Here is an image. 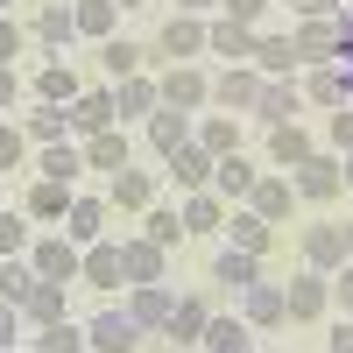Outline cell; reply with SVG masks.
Here are the masks:
<instances>
[{"mask_svg": "<svg viewBox=\"0 0 353 353\" xmlns=\"http://www.w3.org/2000/svg\"><path fill=\"white\" fill-rule=\"evenodd\" d=\"M283 311H290V325H318V318L332 311V276L297 269V276L283 283Z\"/></svg>", "mask_w": 353, "mask_h": 353, "instance_id": "6da1fadb", "label": "cell"}, {"mask_svg": "<svg viewBox=\"0 0 353 353\" xmlns=\"http://www.w3.org/2000/svg\"><path fill=\"white\" fill-rule=\"evenodd\" d=\"M290 191H297V198H311V205H332V198L346 191V176H339V156H332V149H311L297 170H290Z\"/></svg>", "mask_w": 353, "mask_h": 353, "instance_id": "7a4b0ae2", "label": "cell"}, {"mask_svg": "<svg viewBox=\"0 0 353 353\" xmlns=\"http://www.w3.org/2000/svg\"><path fill=\"white\" fill-rule=\"evenodd\" d=\"M156 85H163V106H176V113H205L212 106V71H198V64H170Z\"/></svg>", "mask_w": 353, "mask_h": 353, "instance_id": "3957f363", "label": "cell"}, {"mask_svg": "<svg viewBox=\"0 0 353 353\" xmlns=\"http://www.w3.org/2000/svg\"><path fill=\"white\" fill-rule=\"evenodd\" d=\"M28 261H36V276H43V283H78V261H85V248L71 241V233H43V241L28 248Z\"/></svg>", "mask_w": 353, "mask_h": 353, "instance_id": "277c9868", "label": "cell"}, {"mask_svg": "<svg viewBox=\"0 0 353 353\" xmlns=\"http://www.w3.org/2000/svg\"><path fill=\"white\" fill-rule=\"evenodd\" d=\"M254 99H261V71H254V64H226V71H212V106H226V113H254Z\"/></svg>", "mask_w": 353, "mask_h": 353, "instance_id": "5b68a950", "label": "cell"}, {"mask_svg": "<svg viewBox=\"0 0 353 353\" xmlns=\"http://www.w3.org/2000/svg\"><path fill=\"white\" fill-rule=\"evenodd\" d=\"M156 57H170V64H191V57H205V14H170L163 36H156Z\"/></svg>", "mask_w": 353, "mask_h": 353, "instance_id": "8992f818", "label": "cell"}, {"mask_svg": "<svg viewBox=\"0 0 353 353\" xmlns=\"http://www.w3.org/2000/svg\"><path fill=\"white\" fill-rule=\"evenodd\" d=\"M304 113V85L297 78H261V99H254V121L261 128H283Z\"/></svg>", "mask_w": 353, "mask_h": 353, "instance_id": "52a82bcc", "label": "cell"}, {"mask_svg": "<svg viewBox=\"0 0 353 353\" xmlns=\"http://www.w3.org/2000/svg\"><path fill=\"white\" fill-rule=\"evenodd\" d=\"M71 134L85 141V134H99V128H121V113H113V85H92V92H78L71 106Z\"/></svg>", "mask_w": 353, "mask_h": 353, "instance_id": "ba28073f", "label": "cell"}, {"mask_svg": "<svg viewBox=\"0 0 353 353\" xmlns=\"http://www.w3.org/2000/svg\"><path fill=\"white\" fill-rule=\"evenodd\" d=\"M85 346H92V353H134L141 346V325L128 311H99L92 325H85Z\"/></svg>", "mask_w": 353, "mask_h": 353, "instance_id": "9c48e42d", "label": "cell"}, {"mask_svg": "<svg viewBox=\"0 0 353 353\" xmlns=\"http://www.w3.org/2000/svg\"><path fill=\"white\" fill-rule=\"evenodd\" d=\"M170 163V176H176V191H212V149H205V141H184V149H170L163 156Z\"/></svg>", "mask_w": 353, "mask_h": 353, "instance_id": "30bf717a", "label": "cell"}, {"mask_svg": "<svg viewBox=\"0 0 353 353\" xmlns=\"http://www.w3.org/2000/svg\"><path fill=\"white\" fill-rule=\"evenodd\" d=\"M241 318H248L254 332L290 325V311H283V283H248V290H241Z\"/></svg>", "mask_w": 353, "mask_h": 353, "instance_id": "8fae6325", "label": "cell"}, {"mask_svg": "<svg viewBox=\"0 0 353 353\" xmlns=\"http://www.w3.org/2000/svg\"><path fill=\"white\" fill-rule=\"evenodd\" d=\"M290 43H297L304 64H332V57H339V14H311V21H297V36H290Z\"/></svg>", "mask_w": 353, "mask_h": 353, "instance_id": "7c38bea8", "label": "cell"}, {"mask_svg": "<svg viewBox=\"0 0 353 353\" xmlns=\"http://www.w3.org/2000/svg\"><path fill=\"white\" fill-rule=\"evenodd\" d=\"M163 269H170V248H156L149 233L121 241V276H128V283H163Z\"/></svg>", "mask_w": 353, "mask_h": 353, "instance_id": "4fadbf2b", "label": "cell"}, {"mask_svg": "<svg viewBox=\"0 0 353 353\" xmlns=\"http://www.w3.org/2000/svg\"><path fill=\"white\" fill-rule=\"evenodd\" d=\"M106 205H113V212H149V205H156V170H113Z\"/></svg>", "mask_w": 353, "mask_h": 353, "instance_id": "5bb4252c", "label": "cell"}, {"mask_svg": "<svg viewBox=\"0 0 353 353\" xmlns=\"http://www.w3.org/2000/svg\"><path fill=\"white\" fill-rule=\"evenodd\" d=\"M156 106H163V85H156L149 71H134V78L113 85V113H121V121H149Z\"/></svg>", "mask_w": 353, "mask_h": 353, "instance_id": "9a60e30c", "label": "cell"}, {"mask_svg": "<svg viewBox=\"0 0 353 353\" xmlns=\"http://www.w3.org/2000/svg\"><path fill=\"white\" fill-rule=\"evenodd\" d=\"M205 50L212 57H226V64H254V28L248 21H205Z\"/></svg>", "mask_w": 353, "mask_h": 353, "instance_id": "2e32d148", "label": "cell"}, {"mask_svg": "<svg viewBox=\"0 0 353 353\" xmlns=\"http://www.w3.org/2000/svg\"><path fill=\"white\" fill-rule=\"evenodd\" d=\"M226 248H248V254H269V241H276V226L261 219V212H248V205H226Z\"/></svg>", "mask_w": 353, "mask_h": 353, "instance_id": "e0dca14e", "label": "cell"}, {"mask_svg": "<svg viewBox=\"0 0 353 353\" xmlns=\"http://www.w3.org/2000/svg\"><path fill=\"white\" fill-rule=\"evenodd\" d=\"M64 290H71V283H43V276H36V283H28V297H21V325L43 332V325H57V318H71V311H64Z\"/></svg>", "mask_w": 353, "mask_h": 353, "instance_id": "ac0fdd59", "label": "cell"}, {"mask_svg": "<svg viewBox=\"0 0 353 353\" xmlns=\"http://www.w3.org/2000/svg\"><path fill=\"white\" fill-rule=\"evenodd\" d=\"M106 219H113V205H106V198H71L64 233H71L78 248H92V241H106Z\"/></svg>", "mask_w": 353, "mask_h": 353, "instance_id": "d6986e66", "label": "cell"}, {"mask_svg": "<svg viewBox=\"0 0 353 353\" xmlns=\"http://www.w3.org/2000/svg\"><path fill=\"white\" fill-rule=\"evenodd\" d=\"M191 134H198V113H176V106H156V113H149V149H156V156L184 149Z\"/></svg>", "mask_w": 353, "mask_h": 353, "instance_id": "ffe728a7", "label": "cell"}, {"mask_svg": "<svg viewBox=\"0 0 353 353\" xmlns=\"http://www.w3.org/2000/svg\"><path fill=\"white\" fill-rule=\"evenodd\" d=\"M205 325H212V304H205V297H176V304H170V325H163V339H176V346H198V339H205Z\"/></svg>", "mask_w": 353, "mask_h": 353, "instance_id": "44dd1931", "label": "cell"}, {"mask_svg": "<svg viewBox=\"0 0 353 353\" xmlns=\"http://www.w3.org/2000/svg\"><path fill=\"white\" fill-rule=\"evenodd\" d=\"M311 149H318V134H311L304 121H283V128H269V163H276V170H297Z\"/></svg>", "mask_w": 353, "mask_h": 353, "instance_id": "7402d4cb", "label": "cell"}, {"mask_svg": "<svg viewBox=\"0 0 353 353\" xmlns=\"http://www.w3.org/2000/svg\"><path fill=\"white\" fill-rule=\"evenodd\" d=\"M254 176H261V170H254V163H248L241 149H233V156H219V163H212V198H226V205H241V198L254 191Z\"/></svg>", "mask_w": 353, "mask_h": 353, "instance_id": "603a6c76", "label": "cell"}, {"mask_svg": "<svg viewBox=\"0 0 353 353\" xmlns=\"http://www.w3.org/2000/svg\"><path fill=\"white\" fill-rule=\"evenodd\" d=\"M297 64H304V57H297L290 36H261V28H254V71L261 78H297Z\"/></svg>", "mask_w": 353, "mask_h": 353, "instance_id": "cb8c5ba5", "label": "cell"}, {"mask_svg": "<svg viewBox=\"0 0 353 353\" xmlns=\"http://www.w3.org/2000/svg\"><path fill=\"white\" fill-rule=\"evenodd\" d=\"M71 198H78L71 184H50V176H36V184H28V198H21V212L43 219V226H57V219L71 212Z\"/></svg>", "mask_w": 353, "mask_h": 353, "instance_id": "d4e9b609", "label": "cell"}, {"mask_svg": "<svg viewBox=\"0 0 353 353\" xmlns=\"http://www.w3.org/2000/svg\"><path fill=\"white\" fill-rule=\"evenodd\" d=\"M78 149H85V170H128V128H99V134H85L78 141Z\"/></svg>", "mask_w": 353, "mask_h": 353, "instance_id": "484cf974", "label": "cell"}, {"mask_svg": "<svg viewBox=\"0 0 353 353\" xmlns=\"http://www.w3.org/2000/svg\"><path fill=\"white\" fill-rule=\"evenodd\" d=\"M290 198H297V191H290V176H254V191H248L241 205H248V212H261L269 226H283V219H290Z\"/></svg>", "mask_w": 353, "mask_h": 353, "instance_id": "4316f807", "label": "cell"}, {"mask_svg": "<svg viewBox=\"0 0 353 353\" xmlns=\"http://www.w3.org/2000/svg\"><path fill=\"white\" fill-rule=\"evenodd\" d=\"M78 283H92V290H113V283H128L121 276V241H92L78 261Z\"/></svg>", "mask_w": 353, "mask_h": 353, "instance_id": "83f0119b", "label": "cell"}, {"mask_svg": "<svg viewBox=\"0 0 353 353\" xmlns=\"http://www.w3.org/2000/svg\"><path fill=\"white\" fill-rule=\"evenodd\" d=\"M170 304H176V297H170L163 283H134V297H128V318H134L141 332H163V325H170Z\"/></svg>", "mask_w": 353, "mask_h": 353, "instance_id": "f1b7e54d", "label": "cell"}, {"mask_svg": "<svg viewBox=\"0 0 353 353\" xmlns=\"http://www.w3.org/2000/svg\"><path fill=\"white\" fill-rule=\"evenodd\" d=\"M212 283H226L233 297H241L248 283H261V254H248V248H219V254H212Z\"/></svg>", "mask_w": 353, "mask_h": 353, "instance_id": "f546056e", "label": "cell"}, {"mask_svg": "<svg viewBox=\"0 0 353 353\" xmlns=\"http://www.w3.org/2000/svg\"><path fill=\"white\" fill-rule=\"evenodd\" d=\"M36 176H50V184H78V176H85V149H78V141H50V149L36 156Z\"/></svg>", "mask_w": 353, "mask_h": 353, "instance_id": "4dcf8cb0", "label": "cell"}, {"mask_svg": "<svg viewBox=\"0 0 353 353\" xmlns=\"http://www.w3.org/2000/svg\"><path fill=\"white\" fill-rule=\"evenodd\" d=\"M339 261H346V241H339V226H311V233H304V269L332 276Z\"/></svg>", "mask_w": 353, "mask_h": 353, "instance_id": "1f68e13d", "label": "cell"}, {"mask_svg": "<svg viewBox=\"0 0 353 353\" xmlns=\"http://www.w3.org/2000/svg\"><path fill=\"white\" fill-rule=\"evenodd\" d=\"M248 339H254V325H248L241 311H233V318H212V325H205L198 353H248Z\"/></svg>", "mask_w": 353, "mask_h": 353, "instance_id": "d6a6232c", "label": "cell"}, {"mask_svg": "<svg viewBox=\"0 0 353 353\" xmlns=\"http://www.w3.org/2000/svg\"><path fill=\"white\" fill-rule=\"evenodd\" d=\"M184 233H219L226 226V198H212V191H184Z\"/></svg>", "mask_w": 353, "mask_h": 353, "instance_id": "836d02e7", "label": "cell"}, {"mask_svg": "<svg viewBox=\"0 0 353 353\" xmlns=\"http://www.w3.org/2000/svg\"><path fill=\"white\" fill-rule=\"evenodd\" d=\"M191 141H205L212 156H233V149H241V113H198V134Z\"/></svg>", "mask_w": 353, "mask_h": 353, "instance_id": "e575fe53", "label": "cell"}, {"mask_svg": "<svg viewBox=\"0 0 353 353\" xmlns=\"http://www.w3.org/2000/svg\"><path fill=\"white\" fill-rule=\"evenodd\" d=\"M71 21H78V36L106 43V36H113V21H121V0H71Z\"/></svg>", "mask_w": 353, "mask_h": 353, "instance_id": "d590c367", "label": "cell"}, {"mask_svg": "<svg viewBox=\"0 0 353 353\" xmlns=\"http://www.w3.org/2000/svg\"><path fill=\"white\" fill-rule=\"evenodd\" d=\"M99 64H106V78H113V85H121V78H134L141 64H149V50L128 43V36H106V43H99Z\"/></svg>", "mask_w": 353, "mask_h": 353, "instance_id": "8d00e7d4", "label": "cell"}, {"mask_svg": "<svg viewBox=\"0 0 353 353\" xmlns=\"http://www.w3.org/2000/svg\"><path fill=\"white\" fill-rule=\"evenodd\" d=\"M28 353H92V346H85V325H78V318H57V325H43L36 339H28Z\"/></svg>", "mask_w": 353, "mask_h": 353, "instance_id": "74e56055", "label": "cell"}, {"mask_svg": "<svg viewBox=\"0 0 353 353\" xmlns=\"http://www.w3.org/2000/svg\"><path fill=\"white\" fill-rule=\"evenodd\" d=\"M78 92H85V85H78V71H71V64H43V71H36V99H50V106H71Z\"/></svg>", "mask_w": 353, "mask_h": 353, "instance_id": "f35d334b", "label": "cell"}, {"mask_svg": "<svg viewBox=\"0 0 353 353\" xmlns=\"http://www.w3.org/2000/svg\"><path fill=\"white\" fill-rule=\"evenodd\" d=\"M21 134H28V141H36V149H50V141H64V134H71V113L43 99L36 113H28V128H21Z\"/></svg>", "mask_w": 353, "mask_h": 353, "instance_id": "ab89813d", "label": "cell"}, {"mask_svg": "<svg viewBox=\"0 0 353 353\" xmlns=\"http://www.w3.org/2000/svg\"><path fill=\"white\" fill-rule=\"evenodd\" d=\"M141 233H149L156 248H176L184 241V212H176V205H149V212H141Z\"/></svg>", "mask_w": 353, "mask_h": 353, "instance_id": "60d3db41", "label": "cell"}, {"mask_svg": "<svg viewBox=\"0 0 353 353\" xmlns=\"http://www.w3.org/2000/svg\"><path fill=\"white\" fill-rule=\"evenodd\" d=\"M304 99H311V106H346V71L318 64V71L304 78Z\"/></svg>", "mask_w": 353, "mask_h": 353, "instance_id": "b9f144b4", "label": "cell"}, {"mask_svg": "<svg viewBox=\"0 0 353 353\" xmlns=\"http://www.w3.org/2000/svg\"><path fill=\"white\" fill-rule=\"evenodd\" d=\"M28 283H36V261H14V254H0V297H8L14 311H21V297H28Z\"/></svg>", "mask_w": 353, "mask_h": 353, "instance_id": "7bdbcfd3", "label": "cell"}, {"mask_svg": "<svg viewBox=\"0 0 353 353\" xmlns=\"http://www.w3.org/2000/svg\"><path fill=\"white\" fill-rule=\"evenodd\" d=\"M71 36H78L71 8H57V0H50V8H36V43H71Z\"/></svg>", "mask_w": 353, "mask_h": 353, "instance_id": "ee69618b", "label": "cell"}, {"mask_svg": "<svg viewBox=\"0 0 353 353\" xmlns=\"http://www.w3.org/2000/svg\"><path fill=\"white\" fill-rule=\"evenodd\" d=\"M325 149H332V156L353 149V106H332V121H325Z\"/></svg>", "mask_w": 353, "mask_h": 353, "instance_id": "f6af8a7d", "label": "cell"}, {"mask_svg": "<svg viewBox=\"0 0 353 353\" xmlns=\"http://www.w3.org/2000/svg\"><path fill=\"white\" fill-rule=\"evenodd\" d=\"M28 212H0V254H21L28 248V226H21Z\"/></svg>", "mask_w": 353, "mask_h": 353, "instance_id": "bcb514c9", "label": "cell"}, {"mask_svg": "<svg viewBox=\"0 0 353 353\" xmlns=\"http://www.w3.org/2000/svg\"><path fill=\"white\" fill-rule=\"evenodd\" d=\"M219 14H226V21H248V28H261L269 0H219Z\"/></svg>", "mask_w": 353, "mask_h": 353, "instance_id": "7dc6e473", "label": "cell"}, {"mask_svg": "<svg viewBox=\"0 0 353 353\" xmlns=\"http://www.w3.org/2000/svg\"><path fill=\"white\" fill-rule=\"evenodd\" d=\"M332 304L353 318V261H339V269H332Z\"/></svg>", "mask_w": 353, "mask_h": 353, "instance_id": "c3c4849f", "label": "cell"}, {"mask_svg": "<svg viewBox=\"0 0 353 353\" xmlns=\"http://www.w3.org/2000/svg\"><path fill=\"white\" fill-rule=\"evenodd\" d=\"M21 149H28V134H21V128H0V170H14Z\"/></svg>", "mask_w": 353, "mask_h": 353, "instance_id": "681fc988", "label": "cell"}, {"mask_svg": "<svg viewBox=\"0 0 353 353\" xmlns=\"http://www.w3.org/2000/svg\"><path fill=\"white\" fill-rule=\"evenodd\" d=\"M325 353H353V318H346V311L332 318V332H325Z\"/></svg>", "mask_w": 353, "mask_h": 353, "instance_id": "f907efd6", "label": "cell"}, {"mask_svg": "<svg viewBox=\"0 0 353 353\" xmlns=\"http://www.w3.org/2000/svg\"><path fill=\"white\" fill-rule=\"evenodd\" d=\"M0 346H21V311L0 297Z\"/></svg>", "mask_w": 353, "mask_h": 353, "instance_id": "816d5d0a", "label": "cell"}, {"mask_svg": "<svg viewBox=\"0 0 353 353\" xmlns=\"http://www.w3.org/2000/svg\"><path fill=\"white\" fill-rule=\"evenodd\" d=\"M14 57H21V28L0 14V64H14Z\"/></svg>", "mask_w": 353, "mask_h": 353, "instance_id": "f5cc1de1", "label": "cell"}, {"mask_svg": "<svg viewBox=\"0 0 353 353\" xmlns=\"http://www.w3.org/2000/svg\"><path fill=\"white\" fill-rule=\"evenodd\" d=\"M290 8H297V14L311 21V14H339V8H346V0H290Z\"/></svg>", "mask_w": 353, "mask_h": 353, "instance_id": "db71d44e", "label": "cell"}, {"mask_svg": "<svg viewBox=\"0 0 353 353\" xmlns=\"http://www.w3.org/2000/svg\"><path fill=\"white\" fill-rule=\"evenodd\" d=\"M14 92H21V78H14V64H0V106H14Z\"/></svg>", "mask_w": 353, "mask_h": 353, "instance_id": "11a10c76", "label": "cell"}, {"mask_svg": "<svg viewBox=\"0 0 353 353\" xmlns=\"http://www.w3.org/2000/svg\"><path fill=\"white\" fill-rule=\"evenodd\" d=\"M205 8H219V0H176V14H205Z\"/></svg>", "mask_w": 353, "mask_h": 353, "instance_id": "9f6ffc18", "label": "cell"}, {"mask_svg": "<svg viewBox=\"0 0 353 353\" xmlns=\"http://www.w3.org/2000/svg\"><path fill=\"white\" fill-rule=\"evenodd\" d=\"M339 176H346V191H353V149H346V156H339Z\"/></svg>", "mask_w": 353, "mask_h": 353, "instance_id": "6f0895ef", "label": "cell"}, {"mask_svg": "<svg viewBox=\"0 0 353 353\" xmlns=\"http://www.w3.org/2000/svg\"><path fill=\"white\" fill-rule=\"evenodd\" d=\"M339 241H346V261H353V219H346V226H339Z\"/></svg>", "mask_w": 353, "mask_h": 353, "instance_id": "680465c9", "label": "cell"}, {"mask_svg": "<svg viewBox=\"0 0 353 353\" xmlns=\"http://www.w3.org/2000/svg\"><path fill=\"white\" fill-rule=\"evenodd\" d=\"M346 106H353V71H346Z\"/></svg>", "mask_w": 353, "mask_h": 353, "instance_id": "91938a15", "label": "cell"}, {"mask_svg": "<svg viewBox=\"0 0 353 353\" xmlns=\"http://www.w3.org/2000/svg\"><path fill=\"white\" fill-rule=\"evenodd\" d=\"M121 8H149V0H121Z\"/></svg>", "mask_w": 353, "mask_h": 353, "instance_id": "94428289", "label": "cell"}, {"mask_svg": "<svg viewBox=\"0 0 353 353\" xmlns=\"http://www.w3.org/2000/svg\"><path fill=\"white\" fill-rule=\"evenodd\" d=\"M0 353H21V346H0Z\"/></svg>", "mask_w": 353, "mask_h": 353, "instance_id": "6125c7cd", "label": "cell"}, {"mask_svg": "<svg viewBox=\"0 0 353 353\" xmlns=\"http://www.w3.org/2000/svg\"><path fill=\"white\" fill-rule=\"evenodd\" d=\"M0 14H8V0H0Z\"/></svg>", "mask_w": 353, "mask_h": 353, "instance_id": "be15d7a7", "label": "cell"}]
</instances>
